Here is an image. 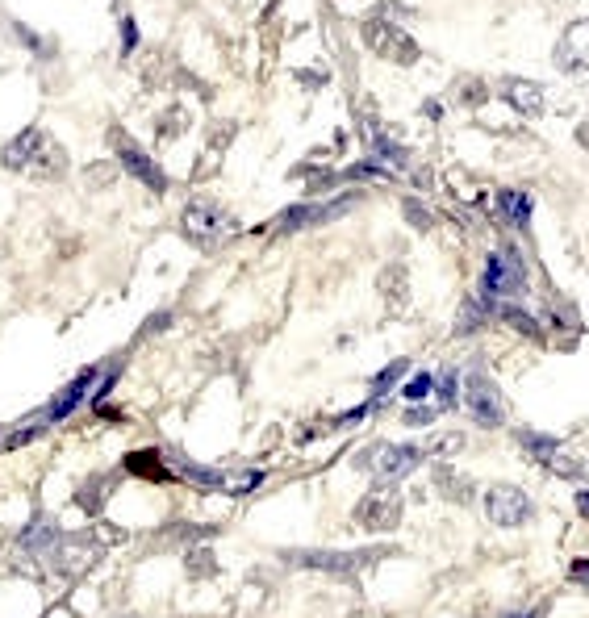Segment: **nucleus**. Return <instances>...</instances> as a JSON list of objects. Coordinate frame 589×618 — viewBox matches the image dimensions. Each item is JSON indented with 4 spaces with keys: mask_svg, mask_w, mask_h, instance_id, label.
I'll use <instances>...</instances> for the list:
<instances>
[{
    "mask_svg": "<svg viewBox=\"0 0 589 618\" xmlns=\"http://www.w3.org/2000/svg\"><path fill=\"white\" fill-rule=\"evenodd\" d=\"M485 514H489L493 527H523V522H531L535 506L518 485H489L485 489Z\"/></svg>",
    "mask_w": 589,
    "mask_h": 618,
    "instance_id": "nucleus-7",
    "label": "nucleus"
},
{
    "mask_svg": "<svg viewBox=\"0 0 589 618\" xmlns=\"http://www.w3.org/2000/svg\"><path fill=\"white\" fill-rule=\"evenodd\" d=\"M460 101H464V105H481V101H485V84H481V80H464V84H460Z\"/></svg>",
    "mask_w": 589,
    "mask_h": 618,
    "instance_id": "nucleus-33",
    "label": "nucleus"
},
{
    "mask_svg": "<svg viewBox=\"0 0 589 618\" xmlns=\"http://www.w3.org/2000/svg\"><path fill=\"white\" fill-rule=\"evenodd\" d=\"M188 577L193 581H201V577H218V560H214V552H201V548H193L188 552Z\"/></svg>",
    "mask_w": 589,
    "mask_h": 618,
    "instance_id": "nucleus-25",
    "label": "nucleus"
},
{
    "mask_svg": "<svg viewBox=\"0 0 589 618\" xmlns=\"http://www.w3.org/2000/svg\"><path fill=\"white\" fill-rule=\"evenodd\" d=\"M381 289L389 293V305H393V309H397V305H406V272L393 264V268L381 276Z\"/></svg>",
    "mask_w": 589,
    "mask_h": 618,
    "instance_id": "nucleus-26",
    "label": "nucleus"
},
{
    "mask_svg": "<svg viewBox=\"0 0 589 618\" xmlns=\"http://www.w3.org/2000/svg\"><path fill=\"white\" fill-rule=\"evenodd\" d=\"M435 393V372H418L410 385L402 389V401H427Z\"/></svg>",
    "mask_w": 589,
    "mask_h": 618,
    "instance_id": "nucleus-28",
    "label": "nucleus"
},
{
    "mask_svg": "<svg viewBox=\"0 0 589 618\" xmlns=\"http://www.w3.org/2000/svg\"><path fill=\"white\" fill-rule=\"evenodd\" d=\"M406 368H410V360H393L389 368H381V372L372 376V385H368V397H372V401H385V393H389V389L397 385V380L406 376Z\"/></svg>",
    "mask_w": 589,
    "mask_h": 618,
    "instance_id": "nucleus-21",
    "label": "nucleus"
},
{
    "mask_svg": "<svg viewBox=\"0 0 589 618\" xmlns=\"http://www.w3.org/2000/svg\"><path fill=\"white\" fill-rule=\"evenodd\" d=\"M159 326H172V314H155V318L143 326V335H151V330H159Z\"/></svg>",
    "mask_w": 589,
    "mask_h": 618,
    "instance_id": "nucleus-37",
    "label": "nucleus"
},
{
    "mask_svg": "<svg viewBox=\"0 0 589 618\" xmlns=\"http://www.w3.org/2000/svg\"><path fill=\"white\" fill-rule=\"evenodd\" d=\"M456 385H460V380H456V372H452V368L435 376V406H439V410H456V401H460Z\"/></svg>",
    "mask_w": 589,
    "mask_h": 618,
    "instance_id": "nucleus-24",
    "label": "nucleus"
},
{
    "mask_svg": "<svg viewBox=\"0 0 589 618\" xmlns=\"http://www.w3.org/2000/svg\"><path fill=\"white\" fill-rule=\"evenodd\" d=\"M126 468L138 472V477H151V481H172L168 456H159V451H134V456H126Z\"/></svg>",
    "mask_w": 589,
    "mask_h": 618,
    "instance_id": "nucleus-20",
    "label": "nucleus"
},
{
    "mask_svg": "<svg viewBox=\"0 0 589 618\" xmlns=\"http://www.w3.org/2000/svg\"><path fill=\"white\" fill-rule=\"evenodd\" d=\"M464 406L468 414H473L477 426H485V431H498V426L506 422V401H502V389L493 385V380L477 368V372H468L464 376Z\"/></svg>",
    "mask_w": 589,
    "mask_h": 618,
    "instance_id": "nucleus-6",
    "label": "nucleus"
},
{
    "mask_svg": "<svg viewBox=\"0 0 589 618\" xmlns=\"http://www.w3.org/2000/svg\"><path fill=\"white\" fill-rule=\"evenodd\" d=\"M97 556H101V543L92 535H63L59 548L51 552V564L63 577H80V573H88V568L97 564Z\"/></svg>",
    "mask_w": 589,
    "mask_h": 618,
    "instance_id": "nucleus-11",
    "label": "nucleus"
},
{
    "mask_svg": "<svg viewBox=\"0 0 589 618\" xmlns=\"http://www.w3.org/2000/svg\"><path fill=\"white\" fill-rule=\"evenodd\" d=\"M502 92V101L514 109V113H523V117H539L544 113V88H539L535 80H523V76H506L498 84Z\"/></svg>",
    "mask_w": 589,
    "mask_h": 618,
    "instance_id": "nucleus-14",
    "label": "nucleus"
},
{
    "mask_svg": "<svg viewBox=\"0 0 589 618\" xmlns=\"http://www.w3.org/2000/svg\"><path fill=\"white\" fill-rule=\"evenodd\" d=\"M439 414H443V410L435 406V401H431V406H406V410H402V422H406V426H431Z\"/></svg>",
    "mask_w": 589,
    "mask_h": 618,
    "instance_id": "nucleus-30",
    "label": "nucleus"
},
{
    "mask_svg": "<svg viewBox=\"0 0 589 618\" xmlns=\"http://www.w3.org/2000/svg\"><path fill=\"white\" fill-rule=\"evenodd\" d=\"M180 230L184 239L201 247V251H218L226 239L239 234V218H230V213L218 205V201H193L184 213H180Z\"/></svg>",
    "mask_w": 589,
    "mask_h": 618,
    "instance_id": "nucleus-1",
    "label": "nucleus"
},
{
    "mask_svg": "<svg viewBox=\"0 0 589 618\" xmlns=\"http://www.w3.org/2000/svg\"><path fill=\"white\" fill-rule=\"evenodd\" d=\"M498 314H502V322L506 326H514V330H523V335L527 339H539V335H544V330H539V322L527 314V309H518V305H502L498 309Z\"/></svg>",
    "mask_w": 589,
    "mask_h": 618,
    "instance_id": "nucleus-23",
    "label": "nucleus"
},
{
    "mask_svg": "<svg viewBox=\"0 0 589 618\" xmlns=\"http://www.w3.org/2000/svg\"><path fill=\"white\" fill-rule=\"evenodd\" d=\"M569 577H573L577 585H589V560H573V564H569Z\"/></svg>",
    "mask_w": 589,
    "mask_h": 618,
    "instance_id": "nucleus-34",
    "label": "nucleus"
},
{
    "mask_svg": "<svg viewBox=\"0 0 589 618\" xmlns=\"http://www.w3.org/2000/svg\"><path fill=\"white\" fill-rule=\"evenodd\" d=\"M544 602H539V606H527V610H514V614H502V618H544Z\"/></svg>",
    "mask_w": 589,
    "mask_h": 618,
    "instance_id": "nucleus-35",
    "label": "nucleus"
},
{
    "mask_svg": "<svg viewBox=\"0 0 589 618\" xmlns=\"http://www.w3.org/2000/svg\"><path fill=\"white\" fill-rule=\"evenodd\" d=\"M435 489L447 497V502H456V506H468V502H473V481L460 477L452 464H439V468H435Z\"/></svg>",
    "mask_w": 589,
    "mask_h": 618,
    "instance_id": "nucleus-18",
    "label": "nucleus"
},
{
    "mask_svg": "<svg viewBox=\"0 0 589 618\" xmlns=\"http://www.w3.org/2000/svg\"><path fill=\"white\" fill-rule=\"evenodd\" d=\"M577 138H581V147H589V126H581V130H577Z\"/></svg>",
    "mask_w": 589,
    "mask_h": 618,
    "instance_id": "nucleus-39",
    "label": "nucleus"
},
{
    "mask_svg": "<svg viewBox=\"0 0 589 618\" xmlns=\"http://www.w3.org/2000/svg\"><path fill=\"white\" fill-rule=\"evenodd\" d=\"M356 522L372 535H389L402 522V493H393L389 485H376L356 506Z\"/></svg>",
    "mask_w": 589,
    "mask_h": 618,
    "instance_id": "nucleus-8",
    "label": "nucleus"
},
{
    "mask_svg": "<svg viewBox=\"0 0 589 618\" xmlns=\"http://www.w3.org/2000/svg\"><path fill=\"white\" fill-rule=\"evenodd\" d=\"M364 42H368V51L376 55V59H385V63H402V67H410V63H418V42L402 30V26H393V21H385V17H372V21H364Z\"/></svg>",
    "mask_w": 589,
    "mask_h": 618,
    "instance_id": "nucleus-5",
    "label": "nucleus"
},
{
    "mask_svg": "<svg viewBox=\"0 0 589 618\" xmlns=\"http://www.w3.org/2000/svg\"><path fill=\"white\" fill-rule=\"evenodd\" d=\"M184 126H188V113H184V109H172V126L159 122V138H163V142H168V138H180Z\"/></svg>",
    "mask_w": 589,
    "mask_h": 618,
    "instance_id": "nucleus-31",
    "label": "nucleus"
},
{
    "mask_svg": "<svg viewBox=\"0 0 589 618\" xmlns=\"http://www.w3.org/2000/svg\"><path fill=\"white\" fill-rule=\"evenodd\" d=\"M67 172V151L59 147V142L46 134V142H42V151L34 155V163H30V176L34 180H59Z\"/></svg>",
    "mask_w": 589,
    "mask_h": 618,
    "instance_id": "nucleus-17",
    "label": "nucleus"
},
{
    "mask_svg": "<svg viewBox=\"0 0 589 618\" xmlns=\"http://www.w3.org/2000/svg\"><path fill=\"white\" fill-rule=\"evenodd\" d=\"M59 539H63L59 522H55L51 514H34V518H30V527L21 531V548L34 552V556H51V552L59 548Z\"/></svg>",
    "mask_w": 589,
    "mask_h": 618,
    "instance_id": "nucleus-16",
    "label": "nucleus"
},
{
    "mask_svg": "<svg viewBox=\"0 0 589 618\" xmlns=\"http://www.w3.org/2000/svg\"><path fill=\"white\" fill-rule=\"evenodd\" d=\"M422 451L418 443H368L356 451V468L360 472H372L376 485H393V481H402L410 477V472L422 464Z\"/></svg>",
    "mask_w": 589,
    "mask_h": 618,
    "instance_id": "nucleus-2",
    "label": "nucleus"
},
{
    "mask_svg": "<svg viewBox=\"0 0 589 618\" xmlns=\"http://www.w3.org/2000/svg\"><path fill=\"white\" fill-rule=\"evenodd\" d=\"M42 142H46V130H42V126H26L17 138L5 142V151H0V163H5L9 172H30V163H34V155L42 151Z\"/></svg>",
    "mask_w": 589,
    "mask_h": 618,
    "instance_id": "nucleus-15",
    "label": "nucleus"
},
{
    "mask_svg": "<svg viewBox=\"0 0 589 618\" xmlns=\"http://www.w3.org/2000/svg\"><path fill=\"white\" fill-rule=\"evenodd\" d=\"M527 289V264L514 247H498L485 259V276H481V305H498L506 297H518Z\"/></svg>",
    "mask_w": 589,
    "mask_h": 618,
    "instance_id": "nucleus-3",
    "label": "nucleus"
},
{
    "mask_svg": "<svg viewBox=\"0 0 589 618\" xmlns=\"http://www.w3.org/2000/svg\"><path fill=\"white\" fill-rule=\"evenodd\" d=\"M122 42H126V51H130V46L138 42V30H134V21H130V17L122 21Z\"/></svg>",
    "mask_w": 589,
    "mask_h": 618,
    "instance_id": "nucleus-36",
    "label": "nucleus"
},
{
    "mask_svg": "<svg viewBox=\"0 0 589 618\" xmlns=\"http://www.w3.org/2000/svg\"><path fill=\"white\" fill-rule=\"evenodd\" d=\"M577 514H581V518H589V489H581V493H577Z\"/></svg>",
    "mask_w": 589,
    "mask_h": 618,
    "instance_id": "nucleus-38",
    "label": "nucleus"
},
{
    "mask_svg": "<svg viewBox=\"0 0 589 618\" xmlns=\"http://www.w3.org/2000/svg\"><path fill=\"white\" fill-rule=\"evenodd\" d=\"M97 372H101V368H84V372L72 380V385L59 389V393L51 397V406L42 410V414H46V422H63V418H72V414L80 410V401H84V397H92V380H97Z\"/></svg>",
    "mask_w": 589,
    "mask_h": 618,
    "instance_id": "nucleus-13",
    "label": "nucleus"
},
{
    "mask_svg": "<svg viewBox=\"0 0 589 618\" xmlns=\"http://www.w3.org/2000/svg\"><path fill=\"white\" fill-rule=\"evenodd\" d=\"M498 213L510 226L527 230L531 226V193H523V188H506V193H498Z\"/></svg>",
    "mask_w": 589,
    "mask_h": 618,
    "instance_id": "nucleus-19",
    "label": "nucleus"
},
{
    "mask_svg": "<svg viewBox=\"0 0 589 618\" xmlns=\"http://www.w3.org/2000/svg\"><path fill=\"white\" fill-rule=\"evenodd\" d=\"M109 138H113V151H117V163H122V172H130L134 180H143L151 193H163V188H168V176H163V168H159V163H155L143 147H138V142H134L126 130H113Z\"/></svg>",
    "mask_w": 589,
    "mask_h": 618,
    "instance_id": "nucleus-9",
    "label": "nucleus"
},
{
    "mask_svg": "<svg viewBox=\"0 0 589 618\" xmlns=\"http://www.w3.org/2000/svg\"><path fill=\"white\" fill-rule=\"evenodd\" d=\"M402 209H406V218H410V222H414L418 230H431V226H435V218H431V213H427V209H422L418 201H406Z\"/></svg>",
    "mask_w": 589,
    "mask_h": 618,
    "instance_id": "nucleus-32",
    "label": "nucleus"
},
{
    "mask_svg": "<svg viewBox=\"0 0 589 618\" xmlns=\"http://www.w3.org/2000/svg\"><path fill=\"white\" fill-rule=\"evenodd\" d=\"M351 205H356V197H339V201H326V205H314V201L293 205V209H285V213H280V218H276V234H293V230L322 226V222L339 218V213H347Z\"/></svg>",
    "mask_w": 589,
    "mask_h": 618,
    "instance_id": "nucleus-10",
    "label": "nucleus"
},
{
    "mask_svg": "<svg viewBox=\"0 0 589 618\" xmlns=\"http://www.w3.org/2000/svg\"><path fill=\"white\" fill-rule=\"evenodd\" d=\"M259 481H264V468H251V472H239V477H226V481H222V489L239 497V493H251Z\"/></svg>",
    "mask_w": 589,
    "mask_h": 618,
    "instance_id": "nucleus-29",
    "label": "nucleus"
},
{
    "mask_svg": "<svg viewBox=\"0 0 589 618\" xmlns=\"http://www.w3.org/2000/svg\"><path fill=\"white\" fill-rule=\"evenodd\" d=\"M389 556V548H356V552H285L289 564L305 568V573H360V568H372Z\"/></svg>",
    "mask_w": 589,
    "mask_h": 618,
    "instance_id": "nucleus-4",
    "label": "nucleus"
},
{
    "mask_svg": "<svg viewBox=\"0 0 589 618\" xmlns=\"http://www.w3.org/2000/svg\"><path fill=\"white\" fill-rule=\"evenodd\" d=\"M544 468H552L556 477H569V481H585V477H589V468H585L581 460H569V456H560V451H556V456H552Z\"/></svg>",
    "mask_w": 589,
    "mask_h": 618,
    "instance_id": "nucleus-27",
    "label": "nucleus"
},
{
    "mask_svg": "<svg viewBox=\"0 0 589 618\" xmlns=\"http://www.w3.org/2000/svg\"><path fill=\"white\" fill-rule=\"evenodd\" d=\"M552 59H556L560 71H585L589 67V17H577L564 26Z\"/></svg>",
    "mask_w": 589,
    "mask_h": 618,
    "instance_id": "nucleus-12",
    "label": "nucleus"
},
{
    "mask_svg": "<svg viewBox=\"0 0 589 618\" xmlns=\"http://www.w3.org/2000/svg\"><path fill=\"white\" fill-rule=\"evenodd\" d=\"M518 443H523L539 464H548L556 451H560V439H556V435H539V431H518Z\"/></svg>",
    "mask_w": 589,
    "mask_h": 618,
    "instance_id": "nucleus-22",
    "label": "nucleus"
},
{
    "mask_svg": "<svg viewBox=\"0 0 589 618\" xmlns=\"http://www.w3.org/2000/svg\"><path fill=\"white\" fill-rule=\"evenodd\" d=\"M122 618H134V614H122Z\"/></svg>",
    "mask_w": 589,
    "mask_h": 618,
    "instance_id": "nucleus-40",
    "label": "nucleus"
}]
</instances>
